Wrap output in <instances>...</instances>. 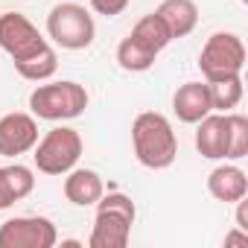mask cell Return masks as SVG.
Instances as JSON below:
<instances>
[{"mask_svg":"<svg viewBox=\"0 0 248 248\" xmlns=\"http://www.w3.org/2000/svg\"><path fill=\"white\" fill-rule=\"evenodd\" d=\"M132 38H138L146 50H152L155 56L161 53V50H167V44L172 41V35H170V30H167V24L152 12V15H143L135 27H132V32H129Z\"/></svg>","mask_w":248,"mask_h":248,"instance_id":"e0dca14e","label":"cell"},{"mask_svg":"<svg viewBox=\"0 0 248 248\" xmlns=\"http://www.w3.org/2000/svg\"><path fill=\"white\" fill-rule=\"evenodd\" d=\"M129 6V0H91V9L96 15H105V18H114V15H123Z\"/></svg>","mask_w":248,"mask_h":248,"instance_id":"44dd1931","label":"cell"},{"mask_svg":"<svg viewBox=\"0 0 248 248\" xmlns=\"http://www.w3.org/2000/svg\"><path fill=\"white\" fill-rule=\"evenodd\" d=\"M12 64H15V70H18L24 79H30V82H47V79H53L56 70H59V56H56V50H53L50 41H47L38 53H32L30 59L12 62Z\"/></svg>","mask_w":248,"mask_h":248,"instance_id":"2e32d148","label":"cell"},{"mask_svg":"<svg viewBox=\"0 0 248 248\" xmlns=\"http://www.w3.org/2000/svg\"><path fill=\"white\" fill-rule=\"evenodd\" d=\"M132 146L135 158L146 170H167L178 158V138L172 123L158 111H143L132 123Z\"/></svg>","mask_w":248,"mask_h":248,"instance_id":"6da1fadb","label":"cell"},{"mask_svg":"<svg viewBox=\"0 0 248 248\" xmlns=\"http://www.w3.org/2000/svg\"><path fill=\"white\" fill-rule=\"evenodd\" d=\"M82 149H85V143L76 129L56 126L32 146V152H35L32 161H35L38 172H44V175H64L79 164Z\"/></svg>","mask_w":248,"mask_h":248,"instance_id":"5b68a950","label":"cell"},{"mask_svg":"<svg viewBox=\"0 0 248 248\" xmlns=\"http://www.w3.org/2000/svg\"><path fill=\"white\" fill-rule=\"evenodd\" d=\"M47 44V38L38 32V27L21 15V12H3L0 15V50H3L12 62L30 59Z\"/></svg>","mask_w":248,"mask_h":248,"instance_id":"ba28073f","label":"cell"},{"mask_svg":"<svg viewBox=\"0 0 248 248\" xmlns=\"http://www.w3.org/2000/svg\"><path fill=\"white\" fill-rule=\"evenodd\" d=\"M196 149L207 161L228 158V114H207L196 123Z\"/></svg>","mask_w":248,"mask_h":248,"instance_id":"30bf717a","label":"cell"},{"mask_svg":"<svg viewBox=\"0 0 248 248\" xmlns=\"http://www.w3.org/2000/svg\"><path fill=\"white\" fill-rule=\"evenodd\" d=\"M35 187V175L24 164L0 167V210H9L15 202L27 199Z\"/></svg>","mask_w":248,"mask_h":248,"instance_id":"9a60e30c","label":"cell"},{"mask_svg":"<svg viewBox=\"0 0 248 248\" xmlns=\"http://www.w3.org/2000/svg\"><path fill=\"white\" fill-rule=\"evenodd\" d=\"M155 15L167 24L172 41L175 38H187L196 24H199V6L193 3V0H164V3L155 9Z\"/></svg>","mask_w":248,"mask_h":248,"instance_id":"5bb4252c","label":"cell"},{"mask_svg":"<svg viewBox=\"0 0 248 248\" xmlns=\"http://www.w3.org/2000/svg\"><path fill=\"white\" fill-rule=\"evenodd\" d=\"M207 193L216 199V202H225V204H236L239 199L248 196V178L239 167L233 164H219L216 170H210L207 175Z\"/></svg>","mask_w":248,"mask_h":248,"instance_id":"7c38bea8","label":"cell"},{"mask_svg":"<svg viewBox=\"0 0 248 248\" xmlns=\"http://www.w3.org/2000/svg\"><path fill=\"white\" fill-rule=\"evenodd\" d=\"M245 67V44L236 32H213L202 53H199V70L204 82L222 79V76H242Z\"/></svg>","mask_w":248,"mask_h":248,"instance_id":"8992f818","label":"cell"},{"mask_svg":"<svg viewBox=\"0 0 248 248\" xmlns=\"http://www.w3.org/2000/svg\"><path fill=\"white\" fill-rule=\"evenodd\" d=\"M138 219V207L126 193H102L96 202L91 248H126L132 239V225Z\"/></svg>","mask_w":248,"mask_h":248,"instance_id":"7a4b0ae2","label":"cell"},{"mask_svg":"<svg viewBox=\"0 0 248 248\" xmlns=\"http://www.w3.org/2000/svg\"><path fill=\"white\" fill-rule=\"evenodd\" d=\"M38 143V123L32 114L12 111L0 117V155L3 158H18L24 152H32Z\"/></svg>","mask_w":248,"mask_h":248,"instance_id":"9c48e42d","label":"cell"},{"mask_svg":"<svg viewBox=\"0 0 248 248\" xmlns=\"http://www.w3.org/2000/svg\"><path fill=\"white\" fill-rule=\"evenodd\" d=\"M64 199L76 207H91L99 202V196L105 193V184L99 178L96 170H85V167H73L70 172H64Z\"/></svg>","mask_w":248,"mask_h":248,"instance_id":"4fadbf2b","label":"cell"},{"mask_svg":"<svg viewBox=\"0 0 248 248\" xmlns=\"http://www.w3.org/2000/svg\"><path fill=\"white\" fill-rule=\"evenodd\" d=\"M248 155V117L228 111V158L239 161Z\"/></svg>","mask_w":248,"mask_h":248,"instance_id":"ffe728a7","label":"cell"},{"mask_svg":"<svg viewBox=\"0 0 248 248\" xmlns=\"http://www.w3.org/2000/svg\"><path fill=\"white\" fill-rule=\"evenodd\" d=\"M47 35L62 50H88L96 38L93 15L82 3H56L47 15Z\"/></svg>","mask_w":248,"mask_h":248,"instance_id":"277c9868","label":"cell"},{"mask_svg":"<svg viewBox=\"0 0 248 248\" xmlns=\"http://www.w3.org/2000/svg\"><path fill=\"white\" fill-rule=\"evenodd\" d=\"M155 53L152 50H146L138 38H132V35H126L120 41V47H117V64L123 67V70H129V73H143V70H149L152 64H155Z\"/></svg>","mask_w":248,"mask_h":248,"instance_id":"ac0fdd59","label":"cell"},{"mask_svg":"<svg viewBox=\"0 0 248 248\" xmlns=\"http://www.w3.org/2000/svg\"><path fill=\"white\" fill-rule=\"evenodd\" d=\"M207 91H210V102H213V111H222L228 114L231 108H236L242 102V76H222V79H213L207 82Z\"/></svg>","mask_w":248,"mask_h":248,"instance_id":"d6986e66","label":"cell"},{"mask_svg":"<svg viewBox=\"0 0 248 248\" xmlns=\"http://www.w3.org/2000/svg\"><path fill=\"white\" fill-rule=\"evenodd\" d=\"M59 231L47 216H12L0 225V248H53Z\"/></svg>","mask_w":248,"mask_h":248,"instance_id":"52a82bcc","label":"cell"},{"mask_svg":"<svg viewBox=\"0 0 248 248\" xmlns=\"http://www.w3.org/2000/svg\"><path fill=\"white\" fill-rule=\"evenodd\" d=\"M225 245H248V231H231L225 236Z\"/></svg>","mask_w":248,"mask_h":248,"instance_id":"7402d4cb","label":"cell"},{"mask_svg":"<svg viewBox=\"0 0 248 248\" xmlns=\"http://www.w3.org/2000/svg\"><path fill=\"white\" fill-rule=\"evenodd\" d=\"M172 111L181 123H190V126H196L202 117H207L213 111L207 82H184L172 93Z\"/></svg>","mask_w":248,"mask_h":248,"instance_id":"8fae6325","label":"cell"},{"mask_svg":"<svg viewBox=\"0 0 248 248\" xmlns=\"http://www.w3.org/2000/svg\"><path fill=\"white\" fill-rule=\"evenodd\" d=\"M88 108V91L85 85L73 82V79H62V82H47V85H35V91L30 93V111L38 120H73L82 117Z\"/></svg>","mask_w":248,"mask_h":248,"instance_id":"3957f363","label":"cell"}]
</instances>
